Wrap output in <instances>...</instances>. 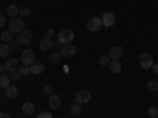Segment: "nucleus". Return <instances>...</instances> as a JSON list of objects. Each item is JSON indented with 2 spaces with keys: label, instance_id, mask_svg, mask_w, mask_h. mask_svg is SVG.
<instances>
[{
  "label": "nucleus",
  "instance_id": "1",
  "mask_svg": "<svg viewBox=\"0 0 158 118\" xmlns=\"http://www.w3.org/2000/svg\"><path fill=\"white\" fill-rule=\"evenodd\" d=\"M73 39H74V32L71 29H63L59 33V39H57V41L63 46V44H71Z\"/></svg>",
  "mask_w": 158,
  "mask_h": 118
},
{
  "label": "nucleus",
  "instance_id": "2",
  "mask_svg": "<svg viewBox=\"0 0 158 118\" xmlns=\"http://www.w3.org/2000/svg\"><path fill=\"white\" fill-rule=\"evenodd\" d=\"M24 25H25V22H24L22 18H13L11 22H10V32L19 33V32L24 30Z\"/></svg>",
  "mask_w": 158,
  "mask_h": 118
},
{
  "label": "nucleus",
  "instance_id": "3",
  "mask_svg": "<svg viewBox=\"0 0 158 118\" xmlns=\"http://www.w3.org/2000/svg\"><path fill=\"white\" fill-rule=\"evenodd\" d=\"M101 27H103L101 18H90L87 21V30L89 32H100Z\"/></svg>",
  "mask_w": 158,
  "mask_h": 118
},
{
  "label": "nucleus",
  "instance_id": "4",
  "mask_svg": "<svg viewBox=\"0 0 158 118\" xmlns=\"http://www.w3.org/2000/svg\"><path fill=\"white\" fill-rule=\"evenodd\" d=\"M32 41V32L30 30H22V32H19L18 33V36H16V43L18 44H29Z\"/></svg>",
  "mask_w": 158,
  "mask_h": 118
},
{
  "label": "nucleus",
  "instance_id": "5",
  "mask_svg": "<svg viewBox=\"0 0 158 118\" xmlns=\"http://www.w3.org/2000/svg\"><path fill=\"white\" fill-rule=\"evenodd\" d=\"M77 52V47L73 46V44H63L60 47V55L62 57H74Z\"/></svg>",
  "mask_w": 158,
  "mask_h": 118
},
{
  "label": "nucleus",
  "instance_id": "6",
  "mask_svg": "<svg viewBox=\"0 0 158 118\" xmlns=\"http://www.w3.org/2000/svg\"><path fill=\"white\" fill-rule=\"evenodd\" d=\"M21 61H22V65H27V66L33 65L35 63V54H33V50H30V49L24 50L22 55H21Z\"/></svg>",
  "mask_w": 158,
  "mask_h": 118
},
{
  "label": "nucleus",
  "instance_id": "7",
  "mask_svg": "<svg viewBox=\"0 0 158 118\" xmlns=\"http://www.w3.org/2000/svg\"><path fill=\"white\" fill-rule=\"evenodd\" d=\"M139 61H141V66H142L144 69H150V68L153 66V58H152L150 54H141Z\"/></svg>",
  "mask_w": 158,
  "mask_h": 118
},
{
  "label": "nucleus",
  "instance_id": "8",
  "mask_svg": "<svg viewBox=\"0 0 158 118\" xmlns=\"http://www.w3.org/2000/svg\"><path fill=\"white\" fill-rule=\"evenodd\" d=\"M101 22L106 29H111L112 25L115 24V14L114 13H104L103 18H101Z\"/></svg>",
  "mask_w": 158,
  "mask_h": 118
},
{
  "label": "nucleus",
  "instance_id": "9",
  "mask_svg": "<svg viewBox=\"0 0 158 118\" xmlns=\"http://www.w3.org/2000/svg\"><path fill=\"white\" fill-rule=\"evenodd\" d=\"M90 98H92V95H90V91L89 90H81L79 93L76 95V102L77 104H87L89 101H90Z\"/></svg>",
  "mask_w": 158,
  "mask_h": 118
},
{
  "label": "nucleus",
  "instance_id": "10",
  "mask_svg": "<svg viewBox=\"0 0 158 118\" xmlns=\"http://www.w3.org/2000/svg\"><path fill=\"white\" fill-rule=\"evenodd\" d=\"M108 55L111 57V60H118V58L123 55V47H122V46H114V47H111Z\"/></svg>",
  "mask_w": 158,
  "mask_h": 118
},
{
  "label": "nucleus",
  "instance_id": "11",
  "mask_svg": "<svg viewBox=\"0 0 158 118\" xmlns=\"http://www.w3.org/2000/svg\"><path fill=\"white\" fill-rule=\"evenodd\" d=\"M48 104H49V107H51V109H59V107H60V104H62V101H60V96L52 93V95L49 96V101H48Z\"/></svg>",
  "mask_w": 158,
  "mask_h": 118
},
{
  "label": "nucleus",
  "instance_id": "12",
  "mask_svg": "<svg viewBox=\"0 0 158 118\" xmlns=\"http://www.w3.org/2000/svg\"><path fill=\"white\" fill-rule=\"evenodd\" d=\"M18 68H19V65H18V60L16 58H11V60H8L5 63V69L8 73H15V71H18Z\"/></svg>",
  "mask_w": 158,
  "mask_h": 118
},
{
  "label": "nucleus",
  "instance_id": "13",
  "mask_svg": "<svg viewBox=\"0 0 158 118\" xmlns=\"http://www.w3.org/2000/svg\"><path fill=\"white\" fill-rule=\"evenodd\" d=\"M52 46H54V41H52L51 38H48V36H46L44 39H41V43H40V49L44 50V52H46V50H49Z\"/></svg>",
  "mask_w": 158,
  "mask_h": 118
},
{
  "label": "nucleus",
  "instance_id": "14",
  "mask_svg": "<svg viewBox=\"0 0 158 118\" xmlns=\"http://www.w3.org/2000/svg\"><path fill=\"white\" fill-rule=\"evenodd\" d=\"M18 93H19V90H18L16 85H10L8 88H5V96L6 98H16Z\"/></svg>",
  "mask_w": 158,
  "mask_h": 118
},
{
  "label": "nucleus",
  "instance_id": "15",
  "mask_svg": "<svg viewBox=\"0 0 158 118\" xmlns=\"http://www.w3.org/2000/svg\"><path fill=\"white\" fill-rule=\"evenodd\" d=\"M44 71V65L43 63H33V65H30V73L32 74H41Z\"/></svg>",
  "mask_w": 158,
  "mask_h": 118
},
{
  "label": "nucleus",
  "instance_id": "16",
  "mask_svg": "<svg viewBox=\"0 0 158 118\" xmlns=\"http://www.w3.org/2000/svg\"><path fill=\"white\" fill-rule=\"evenodd\" d=\"M109 68H111V73L118 74V73L122 71V63L118 61V60H111V63H109Z\"/></svg>",
  "mask_w": 158,
  "mask_h": 118
},
{
  "label": "nucleus",
  "instance_id": "17",
  "mask_svg": "<svg viewBox=\"0 0 158 118\" xmlns=\"http://www.w3.org/2000/svg\"><path fill=\"white\" fill-rule=\"evenodd\" d=\"M6 14L11 18H16L19 14V6L18 5H8L6 6Z\"/></svg>",
  "mask_w": 158,
  "mask_h": 118
},
{
  "label": "nucleus",
  "instance_id": "18",
  "mask_svg": "<svg viewBox=\"0 0 158 118\" xmlns=\"http://www.w3.org/2000/svg\"><path fill=\"white\" fill-rule=\"evenodd\" d=\"M0 41L2 43H11L13 41V32H10V30H5L2 35H0Z\"/></svg>",
  "mask_w": 158,
  "mask_h": 118
},
{
  "label": "nucleus",
  "instance_id": "19",
  "mask_svg": "<svg viewBox=\"0 0 158 118\" xmlns=\"http://www.w3.org/2000/svg\"><path fill=\"white\" fill-rule=\"evenodd\" d=\"M22 112L25 113V115H32L33 112H35V106L32 102H24L22 104Z\"/></svg>",
  "mask_w": 158,
  "mask_h": 118
},
{
  "label": "nucleus",
  "instance_id": "20",
  "mask_svg": "<svg viewBox=\"0 0 158 118\" xmlns=\"http://www.w3.org/2000/svg\"><path fill=\"white\" fill-rule=\"evenodd\" d=\"M70 110H71V113H73V115H76V116H79V115L82 113V109H81V104H77V102L71 104V107H70Z\"/></svg>",
  "mask_w": 158,
  "mask_h": 118
},
{
  "label": "nucleus",
  "instance_id": "21",
  "mask_svg": "<svg viewBox=\"0 0 158 118\" xmlns=\"http://www.w3.org/2000/svg\"><path fill=\"white\" fill-rule=\"evenodd\" d=\"M10 46L6 43H0V57H6L10 54Z\"/></svg>",
  "mask_w": 158,
  "mask_h": 118
},
{
  "label": "nucleus",
  "instance_id": "22",
  "mask_svg": "<svg viewBox=\"0 0 158 118\" xmlns=\"http://www.w3.org/2000/svg\"><path fill=\"white\" fill-rule=\"evenodd\" d=\"M10 87V77L8 76H0V88H8Z\"/></svg>",
  "mask_w": 158,
  "mask_h": 118
},
{
  "label": "nucleus",
  "instance_id": "23",
  "mask_svg": "<svg viewBox=\"0 0 158 118\" xmlns=\"http://www.w3.org/2000/svg\"><path fill=\"white\" fill-rule=\"evenodd\" d=\"M18 73L21 76H29L30 74V66H27V65H21V66L18 68Z\"/></svg>",
  "mask_w": 158,
  "mask_h": 118
},
{
  "label": "nucleus",
  "instance_id": "24",
  "mask_svg": "<svg viewBox=\"0 0 158 118\" xmlns=\"http://www.w3.org/2000/svg\"><path fill=\"white\" fill-rule=\"evenodd\" d=\"M98 63L101 65V66H106V65L111 63V57H109V55H101L100 60H98Z\"/></svg>",
  "mask_w": 158,
  "mask_h": 118
},
{
  "label": "nucleus",
  "instance_id": "25",
  "mask_svg": "<svg viewBox=\"0 0 158 118\" xmlns=\"http://www.w3.org/2000/svg\"><path fill=\"white\" fill-rule=\"evenodd\" d=\"M147 88L150 91H158V81H149L147 82Z\"/></svg>",
  "mask_w": 158,
  "mask_h": 118
},
{
  "label": "nucleus",
  "instance_id": "26",
  "mask_svg": "<svg viewBox=\"0 0 158 118\" xmlns=\"http://www.w3.org/2000/svg\"><path fill=\"white\" fill-rule=\"evenodd\" d=\"M60 57H62V55H60V52H54V54L51 55V58H49V60H51V63H52V65H56V63H59V61H60Z\"/></svg>",
  "mask_w": 158,
  "mask_h": 118
},
{
  "label": "nucleus",
  "instance_id": "27",
  "mask_svg": "<svg viewBox=\"0 0 158 118\" xmlns=\"http://www.w3.org/2000/svg\"><path fill=\"white\" fill-rule=\"evenodd\" d=\"M19 14H21V18H27V16H30V8H19Z\"/></svg>",
  "mask_w": 158,
  "mask_h": 118
},
{
  "label": "nucleus",
  "instance_id": "28",
  "mask_svg": "<svg viewBox=\"0 0 158 118\" xmlns=\"http://www.w3.org/2000/svg\"><path fill=\"white\" fill-rule=\"evenodd\" d=\"M21 79V74L18 73V71H15V73H10V81H13V82H18Z\"/></svg>",
  "mask_w": 158,
  "mask_h": 118
},
{
  "label": "nucleus",
  "instance_id": "29",
  "mask_svg": "<svg viewBox=\"0 0 158 118\" xmlns=\"http://www.w3.org/2000/svg\"><path fill=\"white\" fill-rule=\"evenodd\" d=\"M149 115H150V118L156 116V115H158V109H156V107H150V109H149Z\"/></svg>",
  "mask_w": 158,
  "mask_h": 118
},
{
  "label": "nucleus",
  "instance_id": "30",
  "mask_svg": "<svg viewBox=\"0 0 158 118\" xmlns=\"http://www.w3.org/2000/svg\"><path fill=\"white\" fill-rule=\"evenodd\" d=\"M43 93H44V95H48V96H51V95H52V88H51L49 85H46V87L43 88Z\"/></svg>",
  "mask_w": 158,
  "mask_h": 118
},
{
  "label": "nucleus",
  "instance_id": "31",
  "mask_svg": "<svg viewBox=\"0 0 158 118\" xmlns=\"http://www.w3.org/2000/svg\"><path fill=\"white\" fill-rule=\"evenodd\" d=\"M36 118H52V115H51L49 112H41V113H40Z\"/></svg>",
  "mask_w": 158,
  "mask_h": 118
},
{
  "label": "nucleus",
  "instance_id": "32",
  "mask_svg": "<svg viewBox=\"0 0 158 118\" xmlns=\"http://www.w3.org/2000/svg\"><path fill=\"white\" fill-rule=\"evenodd\" d=\"M5 24H6V21H5V16L2 14V13H0V27H3Z\"/></svg>",
  "mask_w": 158,
  "mask_h": 118
},
{
  "label": "nucleus",
  "instance_id": "33",
  "mask_svg": "<svg viewBox=\"0 0 158 118\" xmlns=\"http://www.w3.org/2000/svg\"><path fill=\"white\" fill-rule=\"evenodd\" d=\"M46 36H48V38H52V36H54V30L48 29V30H46Z\"/></svg>",
  "mask_w": 158,
  "mask_h": 118
},
{
  "label": "nucleus",
  "instance_id": "34",
  "mask_svg": "<svg viewBox=\"0 0 158 118\" xmlns=\"http://www.w3.org/2000/svg\"><path fill=\"white\" fill-rule=\"evenodd\" d=\"M52 47H54L57 52H60V43L59 41H54V46H52Z\"/></svg>",
  "mask_w": 158,
  "mask_h": 118
},
{
  "label": "nucleus",
  "instance_id": "35",
  "mask_svg": "<svg viewBox=\"0 0 158 118\" xmlns=\"http://www.w3.org/2000/svg\"><path fill=\"white\" fill-rule=\"evenodd\" d=\"M150 69H152V71H153L155 74H158V65H155V63H153V66H152Z\"/></svg>",
  "mask_w": 158,
  "mask_h": 118
},
{
  "label": "nucleus",
  "instance_id": "36",
  "mask_svg": "<svg viewBox=\"0 0 158 118\" xmlns=\"http://www.w3.org/2000/svg\"><path fill=\"white\" fill-rule=\"evenodd\" d=\"M0 118H11V116L6 115V113H2V112H0Z\"/></svg>",
  "mask_w": 158,
  "mask_h": 118
},
{
  "label": "nucleus",
  "instance_id": "37",
  "mask_svg": "<svg viewBox=\"0 0 158 118\" xmlns=\"http://www.w3.org/2000/svg\"><path fill=\"white\" fill-rule=\"evenodd\" d=\"M3 71H6L5 69V65H0V73H3Z\"/></svg>",
  "mask_w": 158,
  "mask_h": 118
},
{
  "label": "nucleus",
  "instance_id": "38",
  "mask_svg": "<svg viewBox=\"0 0 158 118\" xmlns=\"http://www.w3.org/2000/svg\"><path fill=\"white\" fill-rule=\"evenodd\" d=\"M153 118H156V116H153Z\"/></svg>",
  "mask_w": 158,
  "mask_h": 118
}]
</instances>
